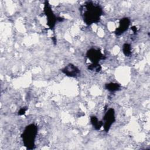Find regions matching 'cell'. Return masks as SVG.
<instances>
[{"label": "cell", "mask_w": 150, "mask_h": 150, "mask_svg": "<svg viewBox=\"0 0 150 150\" xmlns=\"http://www.w3.org/2000/svg\"><path fill=\"white\" fill-rule=\"evenodd\" d=\"M25 136L23 137L24 139V142L25 146H32L34 144L35 138L36 134V128L33 127V125H31L30 127H28V129L24 132Z\"/></svg>", "instance_id": "cell-1"}, {"label": "cell", "mask_w": 150, "mask_h": 150, "mask_svg": "<svg viewBox=\"0 0 150 150\" xmlns=\"http://www.w3.org/2000/svg\"><path fill=\"white\" fill-rule=\"evenodd\" d=\"M112 111L113 110L112 109L109 110V111L107 112V114L105 115L104 126H105V128L107 129V131L108 130V129L110 128V127L112 124V121L114 120V113Z\"/></svg>", "instance_id": "cell-2"}, {"label": "cell", "mask_w": 150, "mask_h": 150, "mask_svg": "<svg viewBox=\"0 0 150 150\" xmlns=\"http://www.w3.org/2000/svg\"><path fill=\"white\" fill-rule=\"evenodd\" d=\"M64 69H65L64 70L65 74L70 76H76V75L78 73V71H77L78 70L77 69V68L70 64L67 66L66 67H65Z\"/></svg>", "instance_id": "cell-3"}, {"label": "cell", "mask_w": 150, "mask_h": 150, "mask_svg": "<svg viewBox=\"0 0 150 150\" xmlns=\"http://www.w3.org/2000/svg\"><path fill=\"white\" fill-rule=\"evenodd\" d=\"M88 57L93 61L96 60H99L101 57V54L99 51L93 50V51L88 52Z\"/></svg>", "instance_id": "cell-4"}]
</instances>
